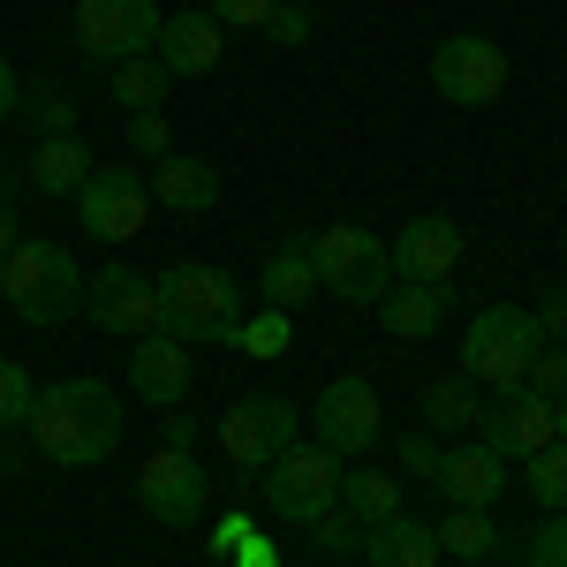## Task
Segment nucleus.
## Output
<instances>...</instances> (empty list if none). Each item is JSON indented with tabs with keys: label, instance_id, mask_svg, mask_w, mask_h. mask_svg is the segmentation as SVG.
<instances>
[{
	"label": "nucleus",
	"instance_id": "a18cd8bd",
	"mask_svg": "<svg viewBox=\"0 0 567 567\" xmlns=\"http://www.w3.org/2000/svg\"><path fill=\"white\" fill-rule=\"evenodd\" d=\"M553 416H560V432H567V393H560V401H553Z\"/></svg>",
	"mask_w": 567,
	"mask_h": 567
},
{
	"label": "nucleus",
	"instance_id": "f257e3e1",
	"mask_svg": "<svg viewBox=\"0 0 567 567\" xmlns=\"http://www.w3.org/2000/svg\"><path fill=\"white\" fill-rule=\"evenodd\" d=\"M23 432L39 439L45 462L91 470V462H106V454L122 446V393L99 386V379H61V386L39 393V409H31Z\"/></svg>",
	"mask_w": 567,
	"mask_h": 567
},
{
	"label": "nucleus",
	"instance_id": "39448f33",
	"mask_svg": "<svg viewBox=\"0 0 567 567\" xmlns=\"http://www.w3.org/2000/svg\"><path fill=\"white\" fill-rule=\"evenodd\" d=\"M310 265H318V288L326 296H341V303H379L393 288V258L386 243L371 235V227H355V219H333V227H318L310 235Z\"/></svg>",
	"mask_w": 567,
	"mask_h": 567
},
{
	"label": "nucleus",
	"instance_id": "f3484780",
	"mask_svg": "<svg viewBox=\"0 0 567 567\" xmlns=\"http://www.w3.org/2000/svg\"><path fill=\"white\" fill-rule=\"evenodd\" d=\"M152 53L167 61V76H213L227 45H219V23L205 16V8H175V16H159Z\"/></svg>",
	"mask_w": 567,
	"mask_h": 567
},
{
	"label": "nucleus",
	"instance_id": "b1692460",
	"mask_svg": "<svg viewBox=\"0 0 567 567\" xmlns=\"http://www.w3.org/2000/svg\"><path fill=\"white\" fill-rule=\"evenodd\" d=\"M477 416H484L477 379H432V386H424V432H470Z\"/></svg>",
	"mask_w": 567,
	"mask_h": 567
},
{
	"label": "nucleus",
	"instance_id": "5701e85b",
	"mask_svg": "<svg viewBox=\"0 0 567 567\" xmlns=\"http://www.w3.org/2000/svg\"><path fill=\"white\" fill-rule=\"evenodd\" d=\"M91 175V152H84V136H45L39 144V159H31V182H39L45 197H76Z\"/></svg>",
	"mask_w": 567,
	"mask_h": 567
},
{
	"label": "nucleus",
	"instance_id": "cd10ccee",
	"mask_svg": "<svg viewBox=\"0 0 567 567\" xmlns=\"http://www.w3.org/2000/svg\"><path fill=\"white\" fill-rule=\"evenodd\" d=\"M523 484H529V499H537L545 515H560V507H567V439H553L545 454H529Z\"/></svg>",
	"mask_w": 567,
	"mask_h": 567
},
{
	"label": "nucleus",
	"instance_id": "412c9836",
	"mask_svg": "<svg viewBox=\"0 0 567 567\" xmlns=\"http://www.w3.org/2000/svg\"><path fill=\"white\" fill-rule=\"evenodd\" d=\"M379 310H386L393 341H432L439 318H446V288H439V280H401V288L379 296Z\"/></svg>",
	"mask_w": 567,
	"mask_h": 567
},
{
	"label": "nucleus",
	"instance_id": "4468645a",
	"mask_svg": "<svg viewBox=\"0 0 567 567\" xmlns=\"http://www.w3.org/2000/svg\"><path fill=\"white\" fill-rule=\"evenodd\" d=\"M205 470L182 454V446H159V454H144V470H136V499L152 507V523L167 529H197V515H205Z\"/></svg>",
	"mask_w": 567,
	"mask_h": 567
},
{
	"label": "nucleus",
	"instance_id": "dca6fc26",
	"mask_svg": "<svg viewBox=\"0 0 567 567\" xmlns=\"http://www.w3.org/2000/svg\"><path fill=\"white\" fill-rule=\"evenodd\" d=\"M189 379H197V363H189V349H182L175 333H144V341L130 349V393H136V401H152V409H182Z\"/></svg>",
	"mask_w": 567,
	"mask_h": 567
},
{
	"label": "nucleus",
	"instance_id": "473e14b6",
	"mask_svg": "<svg viewBox=\"0 0 567 567\" xmlns=\"http://www.w3.org/2000/svg\"><path fill=\"white\" fill-rule=\"evenodd\" d=\"M529 567H567V507L537 523V537H529Z\"/></svg>",
	"mask_w": 567,
	"mask_h": 567
},
{
	"label": "nucleus",
	"instance_id": "393cba45",
	"mask_svg": "<svg viewBox=\"0 0 567 567\" xmlns=\"http://www.w3.org/2000/svg\"><path fill=\"white\" fill-rule=\"evenodd\" d=\"M341 507L363 529L386 523V515H401V477H386V470H341Z\"/></svg>",
	"mask_w": 567,
	"mask_h": 567
},
{
	"label": "nucleus",
	"instance_id": "1a4fd4ad",
	"mask_svg": "<svg viewBox=\"0 0 567 567\" xmlns=\"http://www.w3.org/2000/svg\"><path fill=\"white\" fill-rule=\"evenodd\" d=\"M432 91L446 106H492L507 91V53L477 31H454V39L432 45Z\"/></svg>",
	"mask_w": 567,
	"mask_h": 567
},
{
	"label": "nucleus",
	"instance_id": "ddd939ff",
	"mask_svg": "<svg viewBox=\"0 0 567 567\" xmlns=\"http://www.w3.org/2000/svg\"><path fill=\"white\" fill-rule=\"evenodd\" d=\"M84 310L99 333H122V341H144V333H159V288L130 272V265H106V272H91L84 280Z\"/></svg>",
	"mask_w": 567,
	"mask_h": 567
},
{
	"label": "nucleus",
	"instance_id": "6e6552de",
	"mask_svg": "<svg viewBox=\"0 0 567 567\" xmlns=\"http://www.w3.org/2000/svg\"><path fill=\"white\" fill-rule=\"evenodd\" d=\"M76 219L99 243H130V235L152 227V182L136 167H91L84 189H76Z\"/></svg>",
	"mask_w": 567,
	"mask_h": 567
},
{
	"label": "nucleus",
	"instance_id": "7c9ffc66",
	"mask_svg": "<svg viewBox=\"0 0 567 567\" xmlns=\"http://www.w3.org/2000/svg\"><path fill=\"white\" fill-rule=\"evenodd\" d=\"M272 8H280V0H205V16H213L219 31H265Z\"/></svg>",
	"mask_w": 567,
	"mask_h": 567
},
{
	"label": "nucleus",
	"instance_id": "9b49d317",
	"mask_svg": "<svg viewBox=\"0 0 567 567\" xmlns=\"http://www.w3.org/2000/svg\"><path fill=\"white\" fill-rule=\"evenodd\" d=\"M484 446L499 454V462H529V454H545L553 439H560V416H553V401L537 386H507L484 401Z\"/></svg>",
	"mask_w": 567,
	"mask_h": 567
},
{
	"label": "nucleus",
	"instance_id": "79ce46f5",
	"mask_svg": "<svg viewBox=\"0 0 567 567\" xmlns=\"http://www.w3.org/2000/svg\"><path fill=\"white\" fill-rule=\"evenodd\" d=\"M23 114V84H16V69L0 61V122H16Z\"/></svg>",
	"mask_w": 567,
	"mask_h": 567
},
{
	"label": "nucleus",
	"instance_id": "7ed1b4c3",
	"mask_svg": "<svg viewBox=\"0 0 567 567\" xmlns=\"http://www.w3.org/2000/svg\"><path fill=\"white\" fill-rule=\"evenodd\" d=\"M0 303L23 326H61L84 310V272L53 235H16V250L0 258Z\"/></svg>",
	"mask_w": 567,
	"mask_h": 567
},
{
	"label": "nucleus",
	"instance_id": "c9c22d12",
	"mask_svg": "<svg viewBox=\"0 0 567 567\" xmlns=\"http://www.w3.org/2000/svg\"><path fill=\"white\" fill-rule=\"evenodd\" d=\"M265 31H272V45H303L310 39V8L303 0H280V8L265 16Z\"/></svg>",
	"mask_w": 567,
	"mask_h": 567
},
{
	"label": "nucleus",
	"instance_id": "c756f323",
	"mask_svg": "<svg viewBox=\"0 0 567 567\" xmlns=\"http://www.w3.org/2000/svg\"><path fill=\"white\" fill-rule=\"evenodd\" d=\"M31 409H39L31 371H23V363H0V432H23V424H31Z\"/></svg>",
	"mask_w": 567,
	"mask_h": 567
},
{
	"label": "nucleus",
	"instance_id": "20e7f679",
	"mask_svg": "<svg viewBox=\"0 0 567 567\" xmlns=\"http://www.w3.org/2000/svg\"><path fill=\"white\" fill-rule=\"evenodd\" d=\"M545 349V333H537V318L515 303H484L470 318V341H462V379H477L484 393H507L529 379V363Z\"/></svg>",
	"mask_w": 567,
	"mask_h": 567
},
{
	"label": "nucleus",
	"instance_id": "9d476101",
	"mask_svg": "<svg viewBox=\"0 0 567 567\" xmlns=\"http://www.w3.org/2000/svg\"><path fill=\"white\" fill-rule=\"evenodd\" d=\"M76 53H91V61H136V53H152V39H159V8L152 0H76Z\"/></svg>",
	"mask_w": 567,
	"mask_h": 567
},
{
	"label": "nucleus",
	"instance_id": "ea45409f",
	"mask_svg": "<svg viewBox=\"0 0 567 567\" xmlns=\"http://www.w3.org/2000/svg\"><path fill=\"white\" fill-rule=\"evenodd\" d=\"M529 318H537L545 341H567V288H545V303L529 310Z\"/></svg>",
	"mask_w": 567,
	"mask_h": 567
},
{
	"label": "nucleus",
	"instance_id": "a19ab883",
	"mask_svg": "<svg viewBox=\"0 0 567 567\" xmlns=\"http://www.w3.org/2000/svg\"><path fill=\"white\" fill-rule=\"evenodd\" d=\"M227 567H288V560H280V545H272L265 529H250V537L235 545V560H227Z\"/></svg>",
	"mask_w": 567,
	"mask_h": 567
},
{
	"label": "nucleus",
	"instance_id": "c03bdc74",
	"mask_svg": "<svg viewBox=\"0 0 567 567\" xmlns=\"http://www.w3.org/2000/svg\"><path fill=\"white\" fill-rule=\"evenodd\" d=\"M16 250V213H8V197H0V258Z\"/></svg>",
	"mask_w": 567,
	"mask_h": 567
},
{
	"label": "nucleus",
	"instance_id": "423d86ee",
	"mask_svg": "<svg viewBox=\"0 0 567 567\" xmlns=\"http://www.w3.org/2000/svg\"><path fill=\"white\" fill-rule=\"evenodd\" d=\"M341 470H349V462H341L333 446H318V439L303 446V439H296L272 470H258V477H265V507H272L280 523L310 529L318 515H333V507H341Z\"/></svg>",
	"mask_w": 567,
	"mask_h": 567
},
{
	"label": "nucleus",
	"instance_id": "f8f14e48",
	"mask_svg": "<svg viewBox=\"0 0 567 567\" xmlns=\"http://www.w3.org/2000/svg\"><path fill=\"white\" fill-rule=\"evenodd\" d=\"M310 424H318V446H333L341 462H355V454L379 446L386 409H379V393L363 386V379H333V386L310 401Z\"/></svg>",
	"mask_w": 567,
	"mask_h": 567
},
{
	"label": "nucleus",
	"instance_id": "a211bd4d",
	"mask_svg": "<svg viewBox=\"0 0 567 567\" xmlns=\"http://www.w3.org/2000/svg\"><path fill=\"white\" fill-rule=\"evenodd\" d=\"M144 182H152V205H167V213H213L219 205V167L197 152H167Z\"/></svg>",
	"mask_w": 567,
	"mask_h": 567
},
{
	"label": "nucleus",
	"instance_id": "e433bc0d",
	"mask_svg": "<svg viewBox=\"0 0 567 567\" xmlns=\"http://www.w3.org/2000/svg\"><path fill=\"white\" fill-rule=\"evenodd\" d=\"M439 462H446V454H439L432 432H409V439H401V470H409V477H432L439 484Z\"/></svg>",
	"mask_w": 567,
	"mask_h": 567
},
{
	"label": "nucleus",
	"instance_id": "2f4dec72",
	"mask_svg": "<svg viewBox=\"0 0 567 567\" xmlns=\"http://www.w3.org/2000/svg\"><path fill=\"white\" fill-rule=\"evenodd\" d=\"M310 537H318V553H355V545H363V523H355L349 507H333V515L310 523Z\"/></svg>",
	"mask_w": 567,
	"mask_h": 567
},
{
	"label": "nucleus",
	"instance_id": "72a5a7b5",
	"mask_svg": "<svg viewBox=\"0 0 567 567\" xmlns=\"http://www.w3.org/2000/svg\"><path fill=\"white\" fill-rule=\"evenodd\" d=\"M23 114L39 122V136H76V106H69L61 91H39V99H31Z\"/></svg>",
	"mask_w": 567,
	"mask_h": 567
},
{
	"label": "nucleus",
	"instance_id": "c85d7f7f",
	"mask_svg": "<svg viewBox=\"0 0 567 567\" xmlns=\"http://www.w3.org/2000/svg\"><path fill=\"white\" fill-rule=\"evenodd\" d=\"M288 341H296V318H288V310H258V318H243V341H235V349L272 363V355H288Z\"/></svg>",
	"mask_w": 567,
	"mask_h": 567
},
{
	"label": "nucleus",
	"instance_id": "2eb2a0df",
	"mask_svg": "<svg viewBox=\"0 0 567 567\" xmlns=\"http://www.w3.org/2000/svg\"><path fill=\"white\" fill-rule=\"evenodd\" d=\"M462 250H470V235H462V219H446V213H416L386 243V258H393L401 280H446V272L462 265Z\"/></svg>",
	"mask_w": 567,
	"mask_h": 567
},
{
	"label": "nucleus",
	"instance_id": "a878e982",
	"mask_svg": "<svg viewBox=\"0 0 567 567\" xmlns=\"http://www.w3.org/2000/svg\"><path fill=\"white\" fill-rule=\"evenodd\" d=\"M175 91V76H167V61L159 53H136V61H114V99L122 106H136V114H152L159 99Z\"/></svg>",
	"mask_w": 567,
	"mask_h": 567
},
{
	"label": "nucleus",
	"instance_id": "4c0bfd02",
	"mask_svg": "<svg viewBox=\"0 0 567 567\" xmlns=\"http://www.w3.org/2000/svg\"><path fill=\"white\" fill-rule=\"evenodd\" d=\"M523 386H537L545 401H560V393H567V355H560V349H537V363H529Z\"/></svg>",
	"mask_w": 567,
	"mask_h": 567
},
{
	"label": "nucleus",
	"instance_id": "58836bf2",
	"mask_svg": "<svg viewBox=\"0 0 567 567\" xmlns=\"http://www.w3.org/2000/svg\"><path fill=\"white\" fill-rule=\"evenodd\" d=\"M250 529H258V523H250L243 507H235V515H219V523H213V560H235V545H243Z\"/></svg>",
	"mask_w": 567,
	"mask_h": 567
},
{
	"label": "nucleus",
	"instance_id": "6ab92c4d",
	"mask_svg": "<svg viewBox=\"0 0 567 567\" xmlns=\"http://www.w3.org/2000/svg\"><path fill=\"white\" fill-rule=\"evenodd\" d=\"M363 567H439V529L416 515H386V523L363 529Z\"/></svg>",
	"mask_w": 567,
	"mask_h": 567
},
{
	"label": "nucleus",
	"instance_id": "37998d69",
	"mask_svg": "<svg viewBox=\"0 0 567 567\" xmlns=\"http://www.w3.org/2000/svg\"><path fill=\"white\" fill-rule=\"evenodd\" d=\"M189 439H197V416H189V409H167V446L189 454Z\"/></svg>",
	"mask_w": 567,
	"mask_h": 567
},
{
	"label": "nucleus",
	"instance_id": "4be33fe9",
	"mask_svg": "<svg viewBox=\"0 0 567 567\" xmlns=\"http://www.w3.org/2000/svg\"><path fill=\"white\" fill-rule=\"evenodd\" d=\"M258 296H265V310H288V318H296L310 296H326V288H318V265H310L303 243H288V250H272V258H265Z\"/></svg>",
	"mask_w": 567,
	"mask_h": 567
},
{
	"label": "nucleus",
	"instance_id": "aec40b11",
	"mask_svg": "<svg viewBox=\"0 0 567 567\" xmlns=\"http://www.w3.org/2000/svg\"><path fill=\"white\" fill-rule=\"evenodd\" d=\"M439 492H446L454 507H492V499L507 492V462H499L492 446H462V454L439 462Z\"/></svg>",
	"mask_w": 567,
	"mask_h": 567
},
{
	"label": "nucleus",
	"instance_id": "bb28decb",
	"mask_svg": "<svg viewBox=\"0 0 567 567\" xmlns=\"http://www.w3.org/2000/svg\"><path fill=\"white\" fill-rule=\"evenodd\" d=\"M439 529V553H454V560H484L492 545H499V523H492V507H454Z\"/></svg>",
	"mask_w": 567,
	"mask_h": 567
},
{
	"label": "nucleus",
	"instance_id": "f03ea898",
	"mask_svg": "<svg viewBox=\"0 0 567 567\" xmlns=\"http://www.w3.org/2000/svg\"><path fill=\"white\" fill-rule=\"evenodd\" d=\"M152 288H159V333H175L182 349H197V341L235 349L243 341V280L235 272H219V265H167Z\"/></svg>",
	"mask_w": 567,
	"mask_h": 567
},
{
	"label": "nucleus",
	"instance_id": "f704fd0d",
	"mask_svg": "<svg viewBox=\"0 0 567 567\" xmlns=\"http://www.w3.org/2000/svg\"><path fill=\"white\" fill-rule=\"evenodd\" d=\"M130 144L144 152V159H167V152H175V136H167V114H159V106H152V114H136V122H130Z\"/></svg>",
	"mask_w": 567,
	"mask_h": 567
},
{
	"label": "nucleus",
	"instance_id": "0eeeda50",
	"mask_svg": "<svg viewBox=\"0 0 567 567\" xmlns=\"http://www.w3.org/2000/svg\"><path fill=\"white\" fill-rule=\"evenodd\" d=\"M303 439V409L288 393H243L227 416H219V446L235 470H272L288 446Z\"/></svg>",
	"mask_w": 567,
	"mask_h": 567
}]
</instances>
